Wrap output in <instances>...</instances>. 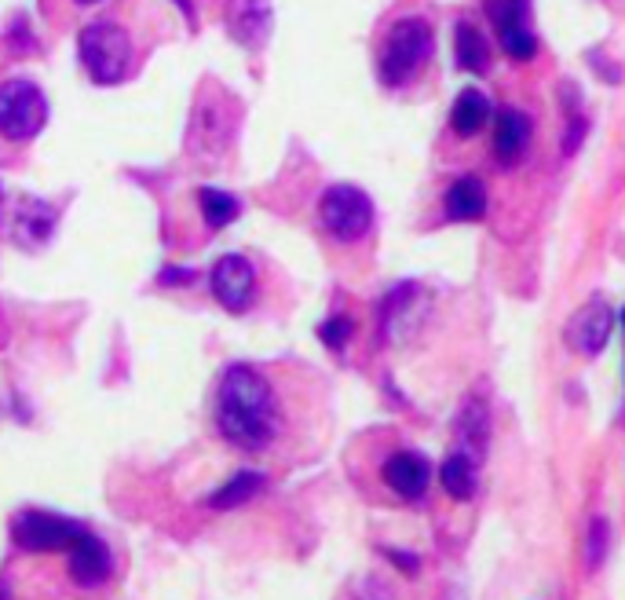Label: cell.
<instances>
[{"label":"cell","instance_id":"6da1fadb","mask_svg":"<svg viewBox=\"0 0 625 600\" xmlns=\"http://www.w3.org/2000/svg\"><path fill=\"white\" fill-rule=\"evenodd\" d=\"M216 425L223 440L242 450H264L282 429V407L271 381L256 366H231L216 388Z\"/></svg>","mask_w":625,"mask_h":600},{"label":"cell","instance_id":"7a4b0ae2","mask_svg":"<svg viewBox=\"0 0 625 600\" xmlns=\"http://www.w3.org/2000/svg\"><path fill=\"white\" fill-rule=\"evenodd\" d=\"M77 52L96 85H117L132 66V37L117 22H92L77 37Z\"/></svg>","mask_w":625,"mask_h":600},{"label":"cell","instance_id":"3957f363","mask_svg":"<svg viewBox=\"0 0 625 600\" xmlns=\"http://www.w3.org/2000/svg\"><path fill=\"white\" fill-rule=\"evenodd\" d=\"M432 55V26L424 19H403L395 22L388 37H384L381 59H377V74L384 85H406L417 74V66Z\"/></svg>","mask_w":625,"mask_h":600},{"label":"cell","instance_id":"277c9868","mask_svg":"<svg viewBox=\"0 0 625 600\" xmlns=\"http://www.w3.org/2000/svg\"><path fill=\"white\" fill-rule=\"evenodd\" d=\"M48 125V99L33 81L11 77L0 85V136L8 143H30Z\"/></svg>","mask_w":625,"mask_h":600},{"label":"cell","instance_id":"5b68a950","mask_svg":"<svg viewBox=\"0 0 625 600\" xmlns=\"http://www.w3.org/2000/svg\"><path fill=\"white\" fill-rule=\"evenodd\" d=\"M318 220L337 242H359L373 227V202L370 194L351 187V183H333L322 202H318Z\"/></svg>","mask_w":625,"mask_h":600},{"label":"cell","instance_id":"8992f818","mask_svg":"<svg viewBox=\"0 0 625 600\" xmlns=\"http://www.w3.org/2000/svg\"><path fill=\"white\" fill-rule=\"evenodd\" d=\"M81 531H85V527L74 524V520H63V516H55V513H41V509L19 513L15 516V524H11V538H15V546L30 549V553L70 549Z\"/></svg>","mask_w":625,"mask_h":600},{"label":"cell","instance_id":"52a82bcc","mask_svg":"<svg viewBox=\"0 0 625 600\" xmlns=\"http://www.w3.org/2000/svg\"><path fill=\"white\" fill-rule=\"evenodd\" d=\"M209 286H212V297L220 300L223 308L234 311V315H242V311L253 304V293H256L253 260L242 257V253H227V257H220L209 275Z\"/></svg>","mask_w":625,"mask_h":600},{"label":"cell","instance_id":"ba28073f","mask_svg":"<svg viewBox=\"0 0 625 600\" xmlns=\"http://www.w3.org/2000/svg\"><path fill=\"white\" fill-rule=\"evenodd\" d=\"M567 337H571L574 348H578L582 355H589V359H593V355H600V352H604L607 337H611V308H607L600 297H593L571 319V330H567Z\"/></svg>","mask_w":625,"mask_h":600},{"label":"cell","instance_id":"9c48e42d","mask_svg":"<svg viewBox=\"0 0 625 600\" xmlns=\"http://www.w3.org/2000/svg\"><path fill=\"white\" fill-rule=\"evenodd\" d=\"M227 26L238 44L260 48L271 30V4L267 0H227Z\"/></svg>","mask_w":625,"mask_h":600},{"label":"cell","instance_id":"30bf717a","mask_svg":"<svg viewBox=\"0 0 625 600\" xmlns=\"http://www.w3.org/2000/svg\"><path fill=\"white\" fill-rule=\"evenodd\" d=\"M428 480H432V465L414 450H399L384 461V483L403 498H421L428 491Z\"/></svg>","mask_w":625,"mask_h":600},{"label":"cell","instance_id":"8fae6325","mask_svg":"<svg viewBox=\"0 0 625 600\" xmlns=\"http://www.w3.org/2000/svg\"><path fill=\"white\" fill-rule=\"evenodd\" d=\"M70 575L81 586H99L110 575V549L103 538H96L92 531H81L70 546Z\"/></svg>","mask_w":625,"mask_h":600},{"label":"cell","instance_id":"7c38bea8","mask_svg":"<svg viewBox=\"0 0 625 600\" xmlns=\"http://www.w3.org/2000/svg\"><path fill=\"white\" fill-rule=\"evenodd\" d=\"M530 143V118L523 110H501L498 132H494V150L501 161H520Z\"/></svg>","mask_w":625,"mask_h":600},{"label":"cell","instance_id":"4fadbf2b","mask_svg":"<svg viewBox=\"0 0 625 600\" xmlns=\"http://www.w3.org/2000/svg\"><path fill=\"white\" fill-rule=\"evenodd\" d=\"M483 209H487V194H483V183L476 176H461V180L450 183V191H446L450 220H479Z\"/></svg>","mask_w":625,"mask_h":600},{"label":"cell","instance_id":"5bb4252c","mask_svg":"<svg viewBox=\"0 0 625 600\" xmlns=\"http://www.w3.org/2000/svg\"><path fill=\"white\" fill-rule=\"evenodd\" d=\"M490 118V99L479 92V88H465L461 96H457L454 103V114H450V121H454V132L457 136H476V132H483V125H487Z\"/></svg>","mask_w":625,"mask_h":600},{"label":"cell","instance_id":"9a60e30c","mask_svg":"<svg viewBox=\"0 0 625 600\" xmlns=\"http://www.w3.org/2000/svg\"><path fill=\"white\" fill-rule=\"evenodd\" d=\"M446 494L457 498V502H468L476 494V458L472 454H450L443 461V472H439Z\"/></svg>","mask_w":625,"mask_h":600},{"label":"cell","instance_id":"2e32d148","mask_svg":"<svg viewBox=\"0 0 625 600\" xmlns=\"http://www.w3.org/2000/svg\"><path fill=\"white\" fill-rule=\"evenodd\" d=\"M264 487H267V480L260 476V472H238L231 483H223L220 491L212 494L209 505H212V509H234V505L253 502V498L264 491Z\"/></svg>","mask_w":625,"mask_h":600},{"label":"cell","instance_id":"e0dca14e","mask_svg":"<svg viewBox=\"0 0 625 600\" xmlns=\"http://www.w3.org/2000/svg\"><path fill=\"white\" fill-rule=\"evenodd\" d=\"M198 209H202V220L212 227V231L227 227L234 216L242 213L238 198H234V194H227V191H216V187H202V191H198Z\"/></svg>","mask_w":625,"mask_h":600},{"label":"cell","instance_id":"ac0fdd59","mask_svg":"<svg viewBox=\"0 0 625 600\" xmlns=\"http://www.w3.org/2000/svg\"><path fill=\"white\" fill-rule=\"evenodd\" d=\"M457 63L465 66V70H472V74H483L490 66V48L472 22L457 26Z\"/></svg>","mask_w":625,"mask_h":600},{"label":"cell","instance_id":"d6986e66","mask_svg":"<svg viewBox=\"0 0 625 600\" xmlns=\"http://www.w3.org/2000/svg\"><path fill=\"white\" fill-rule=\"evenodd\" d=\"M487 15L498 33L520 30L523 22H527V0H490Z\"/></svg>","mask_w":625,"mask_h":600},{"label":"cell","instance_id":"ffe728a7","mask_svg":"<svg viewBox=\"0 0 625 600\" xmlns=\"http://www.w3.org/2000/svg\"><path fill=\"white\" fill-rule=\"evenodd\" d=\"M457 429H461V436H465L472 454H483V447H487V410L476 407V403H468L461 421H457Z\"/></svg>","mask_w":625,"mask_h":600},{"label":"cell","instance_id":"44dd1931","mask_svg":"<svg viewBox=\"0 0 625 600\" xmlns=\"http://www.w3.org/2000/svg\"><path fill=\"white\" fill-rule=\"evenodd\" d=\"M501 48L512 55V59H534V52H538V41H534V33L527 30V26H520V30H509L501 33Z\"/></svg>","mask_w":625,"mask_h":600},{"label":"cell","instance_id":"7402d4cb","mask_svg":"<svg viewBox=\"0 0 625 600\" xmlns=\"http://www.w3.org/2000/svg\"><path fill=\"white\" fill-rule=\"evenodd\" d=\"M351 333H355V322L351 319H344V315H337V319H329V322H322V326H318V337H322V344H326V348H344V344H348V337Z\"/></svg>","mask_w":625,"mask_h":600},{"label":"cell","instance_id":"603a6c76","mask_svg":"<svg viewBox=\"0 0 625 600\" xmlns=\"http://www.w3.org/2000/svg\"><path fill=\"white\" fill-rule=\"evenodd\" d=\"M604 553H607V520H600L596 516L593 527H589V571H596L600 564H604Z\"/></svg>","mask_w":625,"mask_h":600},{"label":"cell","instance_id":"cb8c5ba5","mask_svg":"<svg viewBox=\"0 0 625 600\" xmlns=\"http://www.w3.org/2000/svg\"><path fill=\"white\" fill-rule=\"evenodd\" d=\"M384 553H388V560H392V564H399V568L410 571V575L417 571V557H406L403 549H384Z\"/></svg>","mask_w":625,"mask_h":600},{"label":"cell","instance_id":"d4e9b609","mask_svg":"<svg viewBox=\"0 0 625 600\" xmlns=\"http://www.w3.org/2000/svg\"><path fill=\"white\" fill-rule=\"evenodd\" d=\"M194 275L191 271H161V286H187V282H191Z\"/></svg>","mask_w":625,"mask_h":600},{"label":"cell","instance_id":"484cf974","mask_svg":"<svg viewBox=\"0 0 625 600\" xmlns=\"http://www.w3.org/2000/svg\"><path fill=\"white\" fill-rule=\"evenodd\" d=\"M176 4H180V8H183V15H187V19H194V8H191V0H176Z\"/></svg>","mask_w":625,"mask_h":600},{"label":"cell","instance_id":"4316f807","mask_svg":"<svg viewBox=\"0 0 625 600\" xmlns=\"http://www.w3.org/2000/svg\"><path fill=\"white\" fill-rule=\"evenodd\" d=\"M74 4H81V8H88V4H99V0H74Z\"/></svg>","mask_w":625,"mask_h":600},{"label":"cell","instance_id":"83f0119b","mask_svg":"<svg viewBox=\"0 0 625 600\" xmlns=\"http://www.w3.org/2000/svg\"><path fill=\"white\" fill-rule=\"evenodd\" d=\"M622 330H625V308H622Z\"/></svg>","mask_w":625,"mask_h":600}]
</instances>
